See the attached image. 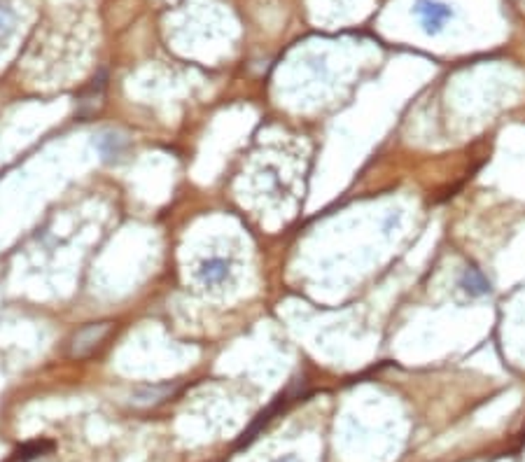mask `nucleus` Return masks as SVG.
I'll list each match as a JSON object with an SVG mask.
<instances>
[{
	"instance_id": "nucleus-2",
	"label": "nucleus",
	"mask_w": 525,
	"mask_h": 462,
	"mask_svg": "<svg viewBox=\"0 0 525 462\" xmlns=\"http://www.w3.org/2000/svg\"><path fill=\"white\" fill-rule=\"evenodd\" d=\"M413 12L420 16L422 31L427 36H439L444 31L446 21L453 16V10L446 3H439V0H416V7Z\"/></svg>"
},
{
	"instance_id": "nucleus-6",
	"label": "nucleus",
	"mask_w": 525,
	"mask_h": 462,
	"mask_svg": "<svg viewBox=\"0 0 525 462\" xmlns=\"http://www.w3.org/2000/svg\"><path fill=\"white\" fill-rule=\"evenodd\" d=\"M14 12L5 3H0V42H5L14 33Z\"/></svg>"
},
{
	"instance_id": "nucleus-3",
	"label": "nucleus",
	"mask_w": 525,
	"mask_h": 462,
	"mask_svg": "<svg viewBox=\"0 0 525 462\" xmlns=\"http://www.w3.org/2000/svg\"><path fill=\"white\" fill-rule=\"evenodd\" d=\"M126 147H129V142H126L124 136H120V133L115 131H105L100 133V136L96 138V149L103 162L113 164V162H120V159L126 154Z\"/></svg>"
},
{
	"instance_id": "nucleus-8",
	"label": "nucleus",
	"mask_w": 525,
	"mask_h": 462,
	"mask_svg": "<svg viewBox=\"0 0 525 462\" xmlns=\"http://www.w3.org/2000/svg\"><path fill=\"white\" fill-rule=\"evenodd\" d=\"M276 462H299V460L292 458V456H287V458H281V460H276Z\"/></svg>"
},
{
	"instance_id": "nucleus-7",
	"label": "nucleus",
	"mask_w": 525,
	"mask_h": 462,
	"mask_svg": "<svg viewBox=\"0 0 525 462\" xmlns=\"http://www.w3.org/2000/svg\"><path fill=\"white\" fill-rule=\"evenodd\" d=\"M52 448H54L52 441H33V443H26V446L19 451V460H33V458H38V456H42V453H47V451H52Z\"/></svg>"
},
{
	"instance_id": "nucleus-5",
	"label": "nucleus",
	"mask_w": 525,
	"mask_h": 462,
	"mask_svg": "<svg viewBox=\"0 0 525 462\" xmlns=\"http://www.w3.org/2000/svg\"><path fill=\"white\" fill-rule=\"evenodd\" d=\"M460 288L464 294H469V297H484V294L490 292V283L486 280V275L481 273L477 266H467L460 278Z\"/></svg>"
},
{
	"instance_id": "nucleus-4",
	"label": "nucleus",
	"mask_w": 525,
	"mask_h": 462,
	"mask_svg": "<svg viewBox=\"0 0 525 462\" xmlns=\"http://www.w3.org/2000/svg\"><path fill=\"white\" fill-rule=\"evenodd\" d=\"M229 275H232V264L227 262V259L213 257V259H206V262L199 266V280L203 285H208V288L222 285Z\"/></svg>"
},
{
	"instance_id": "nucleus-1",
	"label": "nucleus",
	"mask_w": 525,
	"mask_h": 462,
	"mask_svg": "<svg viewBox=\"0 0 525 462\" xmlns=\"http://www.w3.org/2000/svg\"><path fill=\"white\" fill-rule=\"evenodd\" d=\"M110 330H113L110 322H94V325L82 327L80 332H75L73 339H71V350H68L71 352V357H78V359L89 357L91 352L105 341Z\"/></svg>"
}]
</instances>
